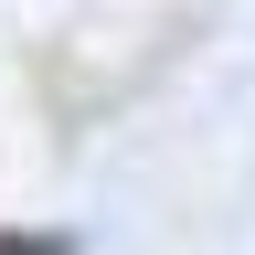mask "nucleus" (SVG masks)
Listing matches in <instances>:
<instances>
[{
    "mask_svg": "<svg viewBox=\"0 0 255 255\" xmlns=\"http://www.w3.org/2000/svg\"><path fill=\"white\" fill-rule=\"evenodd\" d=\"M0 255H75V234H21V223H0Z\"/></svg>",
    "mask_w": 255,
    "mask_h": 255,
    "instance_id": "obj_1",
    "label": "nucleus"
}]
</instances>
